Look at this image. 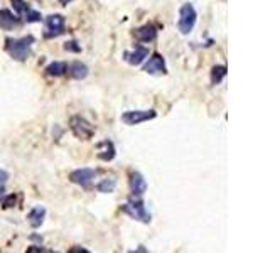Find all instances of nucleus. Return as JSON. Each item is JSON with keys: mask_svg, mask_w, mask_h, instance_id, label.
Returning <instances> with one entry per match:
<instances>
[{"mask_svg": "<svg viewBox=\"0 0 270 253\" xmlns=\"http://www.w3.org/2000/svg\"><path fill=\"white\" fill-rule=\"evenodd\" d=\"M44 218H46V208H44V206H34V208L29 211V214H27V219H29L32 228H39L41 224H43Z\"/></svg>", "mask_w": 270, "mask_h": 253, "instance_id": "nucleus-14", "label": "nucleus"}, {"mask_svg": "<svg viewBox=\"0 0 270 253\" xmlns=\"http://www.w3.org/2000/svg\"><path fill=\"white\" fill-rule=\"evenodd\" d=\"M69 127H71V132L74 133V135L81 140H90L91 137L95 135V128H93V125L86 120V118L80 117V115H74V117H71V120H69Z\"/></svg>", "mask_w": 270, "mask_h": 253, "instance_id": "nucleus-3", "label": "nucleus"}, {"mask_svg": "<svg viewBox=\"0 0 270 253\" xmlns=\"http://www.w3.org/2000/svg\"><path fill=\"white\" fill-rule=\"evenodd\" d=\"M19 26V19L16 14H12L9 9H2L0 11V29L4 31H12Z\"/></svg>", "mask_w": 270, "mask_h": 253, "instance_id": "nucleus-12", "label": "nucleus"}, {"mask_svg": "<svg viewBox=\"0 0 270 253\" xmlns=\"http://www.w3.org/2000/svg\"><path fill=\"white\" fill-rule=\"evenodd\" d=\"M27 251L32 253V251H36V253H46V251H49V250H46V248L43 246H31V248H27Z\"/></svg>", "mask_w": 270, "mask_h": 253, "instance_id": "nucleus-24", "label": "nucleus"}, {"mask_svg": "<svg viewBox=\"0 0 270 253\" xmlns=\"http://www.w3.org/2000/svg\"><path fill=\"white\" fill-rule=\"evenodd\" d=\"M157 113L154 110H130L122 115V122L125 125H139V123L154 120Z\"/></svg>", "mask_w": 270, "mask_h": 253, "instance_id": "nucleus-6", "label": "nucleus"}, {"mask_svg": "<svg viewBox=\"0 0 270 253\" xmlns=\"http://www.w3.org/2000/svg\"><path fill=\"white\" fill-rule=\"evenodd\" d=\"M11 2H12V7L17 16H24L26 11L29 9V6L26 4V0H11Z\"/></svg>", "mask_w": 270, "mask_h": 253, "instance_id": "nucleus-20", "label": "nucleus"}, {"mask_svg": "<svg viewBox=\"0 0 270 253\" xmlns=\"http://www.w3.org/2000/svg\"><path fill=\"white\" fill-rule=\"evenodd\" d=\"M133 36L135 39L141 41V43H152V41H156L157 38V27L152 24L137 27V29L133 31Z\"/></svg>", "mask_w": 270, "mask_h": 253, "instance_id": "nucleus-9", "label": "nucleus"}, {"mask_svg": "<svg viewBox=\"0 0 270 253\" xmlns=\"http://www.w3.org/2000/svg\"><path fill=\"white\" fill-rule=\"evenodd\" d=\"M146 58H149V49L142 48V46L135 48V51H127V53H123V59L128 64H132V66H139L141 63H144Z\"/></svg>", "mask_w": 270, "mask_h": 253, "instance_id": "nucleus-11", "label": "nucleus"}, {"mask_svg": "<svg viewBox=\"0 0 270 253\" xmlns=\"http://www.w3.org/2000/svg\"><path fill=\"white\" fill-rule=\"evenodd\" d=\"M68 73L69 76L74 78V80H85V78L88 76V66L83 63H73L68 66Z\"/></svg>", "mask_w": 270, "mask_h": 253, "instance_id": "nucleus-15", "label": "nucleus"}, {"mask_svg": "<svg viewBox=\"0 0 270 253\" xmlns=\"http://www.w3.org/2000/svg\"><path fill=\"white\" fill-rule=\"evenodd\" d=\"M68 71V64L63 63V61H56V63H51L48 68H46V73L48 76H53V78H59L63 75H66Z\"/></svg>", "mask_w": 270, "mask_h": 253, "instance_id": "nucleus-16", "label": "nucleus"}, {"mask_svg": "<svg viewBox=\"0 0 270 253\" xmlns=\"http://www.w3.org/2000/svg\"><path fill=\"white\" fill-rule=\"evenodd\" d=\"M98 159L100 160H105V162H110V160H113L115 159V145L111 144L110 140H103V142H100L98 144Z\"/></svg>", "mask_w": 270, "mask_h": 253, "instance_id": "nucleus-13", "label": "nucleus"}, {"mask_svg": "<svg viewBox=\"0 0 270 253\" xmlns=\"http://www.w3.org/2000/svg\"><path fill=\"white\" fill-rule=\"evenodd\" d=\"M64 51H68V53H81V46L76 41H68L64 44Z\"/></svg>", "mask_w": 270, "mask_h": 253, "instance_id": "nucleus-21", "label": "nucleus"}, {"mask_svg": "<svg viewBox=\"0 0 270 253\" xmlns=\"http://www.w3.org/2000/svg\"><path fill=\"white\" fill-rule=\"evenodd\" d=\"M32 44H34L32 36H26L21 39H7L6 51L11 54V58L17 59V61H26L32 53Z\"/></svg>", "mask_w": 270, "mask_h": 253, "instance_id": "nucleus-1", "label": "nucleus"}, {"mask_svg": "<svg viewBox=\"0 0 270 253\" xmlns=\"http://www.w3.org/2000/svg\"><path fill=\"white\" fill-rule=\"evenodd\" d=\"M14 204H16V196H14V194H9L7 197H4V199H2L4 208H12Z\"/></svg>", "mask_w": 270, "mask_h": 253, "instance_id": "nucleus-23", "label": "nucleus"}, {"mask_svg": "<svg viewBox=\"0 0 270 253\" xmlns=\"http://www.w3.org/2000/svg\"><path fill=\"white\" fill-rule=\"evenodd\" d=\"M147 191V181L144 179L141 172H132L130 174V192L132 196L139 197Z\"/></svg>", "mask_w": 270, "mask_h": 253, "instance_id": "nucleus-10", "label": "nucleus"}, {"mask_svg": "<svg viewBox=\"0 0 270 253\" xmlns=\"http://www.w3.org/2000/svg\"><path fill=\"white\" fill-rule=\"evenodd\" d=\"M66 32V27H64V16L61 14H53V16H48L46 19V32L44 38L53 39V38H59Z\"/></svg>", "mask_w": 270, "mask_h": 253, "instance_id": "nucleus-5", "label": "nucleus"}, {"mask_svg": "<svg viewBox=\"0 0 270 253\" xmlns=\"http://www.w3.org/2000/svg\"><path fill=\"white\" fill-rule=\"evenodd\" d=\"M58 2L61 4V6H64V7H66L68 4H71V2H73V0H58Z\"/></svg>", "mask_w": 270, "mask_h": 253, "instance_id": "nucleus-26", "label": "nucleus"}, {"mask_svg": "<svg viewBox=\"0 0 270 253\" xmlns=\"http://www.w3.org/2000/svg\"><path fill=\"white\" fill-rule=\"evenodd\" d=\"M22 17H24V21L29 22V24H32V22H41V21H43V16H41V14L37 12V11H32L31 7L27 9L26 14Z\"/></svg>", "mask_w": 270, "mask_h": 253, "instance_id": "nucleus-19", "label": "nucleus"}, {"mask_svg": "<svg viewBox=\"0 0 270 253\" xmlns=\"http://www.w3.org/2000/svg\"><path fill=\"white\" fill-rule=\"evenodd\" d=\"M225 76H226V66H221V64L213 66V70H211V85H220Z\"/></svg>", "mask_w": 270, "mask_h": 253, "instance_id": "nucleus-17", "label": "nucleus"}, {"mask_svg": "<svg viewBox=\"0 0 270 253\" xmlns=\"http://www.w3.org/2000/svg\"><path fill=\"white\" fill-rule=\"evenodd\" d=\"M117 187V181L115 179H103L101 182L96 184V189H98L100 192H113V189Z\"/></svg>", "mask_w": 270, "mask_h": 253, "instance_id": "nucleus-18", "label": "nucleus"}, {"mask_svg": "<svg viewBox=\"0 0 270 253\" xmlns=\"http://www.w3.org/2000/svg\"><path fill=\"white\" fill-rule=\"evenodd\" d=\"M96 174L98 172H96L95 169H88V167L76 169V171H73L69 174V181L78 184V186H81V187H88V186H91L93 181H95Z\"/></svg>", "mask_w": 270, "mask_h": 253, "instance_id": "nucleus-7", "label": "nucleus"}, {"mask_svg": "<svg viewBox=\"0 0 270 253\" xmlns=\"http://www.w3.org/2000/svg\"><path fill=\"white\" fill-rule=\"evenodd\" d=\"M125 214H128L130 218L137 219L141 223H151V214L147 213L146 206H144L142 201H130L125 202V204L120 208Z\"/></svg>", "mask_w": 270, "mask_h": 253, "instance_id": "nucleus-4", "label": "nucleus"}, {"mask_svg": "<svg viewBox=\"0 0 270 253\" xmlns=\"http://www.w3.org/2000/svg\"><path fill=\"white\" fill-rule=\"evenodd\" d=\"M71 251L73 253H88V250H85V248H71Z\"/></svg>", "mask_w": 270, "mask_h": 253, "instance_id": "nucleus-25", "label": "nucleus"}, {"mask_svg": "<svg viewBox=\"0 0 270 253\" xmlns=\"http://www.w3.org/2000/svg\"><path fill=\"white\" fill-rule=\"evenodd\" d=\"M144 71L147 75H161L166 73V61L161 54H152V58H149V61L144 64Z\"/></svg>", "mask_w": 270, "mask_h": 253, "instance_id": "nucleus-8", "label": "nucleus"}, {"mask_svg": "<svg viewBox=\"0 0 270 253\" xmlns=\"http://www.w3.org/2000/svg\"><path fill=\"white\" fill-rule=\"evenodd\" d=\"M198 21V12L196 9L193 7V4H184L179 11V22H178V29L181 34H191L196 26Z\"/></svg>", "mask_w": 270, "mask_h": 253, "instance_id": "nucleus-2", "label": "nucleus"}, {"mask_svg": "<svg viewBox=\"0 0 270 253\" xmlns=\"http://www.w3.org/2000/svg\"><path fill=\"white\" fill-rule=\"evenodd\" d=\"M7 181H9V172H6V171H2V169H0V196H2L4 186L7 184Z\"/></svg>", "mask_w": 270, "mask_h": 253, "instance_id": "nucleus-22", "label": "nucleus"}]
</instances>
